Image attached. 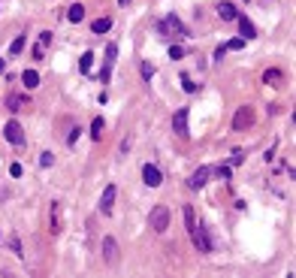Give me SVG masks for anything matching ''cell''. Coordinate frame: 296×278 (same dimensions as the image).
I'll list each match as a JSON object with an SVG mask.
<instances>
[{
  "mask_svg": "<svg viewBox=\"0 0 296 278\" xmlns=\"http://www.w3.org/2000/svg\"><path fill=\"white\" fill-rule=\"evenodd\" d=\"M242 46H245V40H230V43L224 46V48H227V51H239Z\"/></svg>",
  "mask_w": 296,
  "mask_h": 278,
  "instance_id": "4316f807",
  "label": "cell"
},
{
  "mask_svg": "<svg viewBox=\"0 0 296 278\" xmlns=\"http://www.w3.org/2000/svg\"><path fill=\"white\" fill-rule=\"evenodd\" d=\"M142 182H145L148 187H158V185L163 182V179H160V169L154 166V163H145V166H142Z\"/></svg>",
  "mask_w": 296,
  "mask_h": 278,
  "instance_id": "30bf717a",
  "label": "cell"
},
{
  "mask_svg": "<svg viewBox=\"0 0 296 278\" xmlns=\"http://www.w3.org/2000/svg\"><path fill=\"white\" fill-rule=\"evenodd\" d=\"M172 130H176L179 136H187V109H179L176 115H172Z\"/></svg>",
  "mask_w": 296,
  "mask_h": 278,
  "instance_id": "8fae6325",
  "label": "cell"
},
{
  "mask_svg": "<svg viewBox=\"0 0 296 278\" xmlns=\"http://www.w3.org/2000/svg\"><path fill=\"white\" fill-rule=\"evenodd\" d=\"M118 3H121V6H127V3H130V0H118Z\"/></svg>",
  "mask_w": 296,
  "mask_h": 278,
  "instance_id": "e575fe53",
  "label": "cell"
},
{
  "mask_svg": "<svg viewBox=\"0 0 296 278\" xmlns=\"http://www.w3.org/2000/svg\"><path fill=\"white\" fill-rule=\"evenodd\" d=\"M190 239H194V245H197L200 254H208V251H212V239H208V230L203 227L200 221L194 224V227H190Z\"/></svg>",
  "mask_w": 296,
  "mask_h": 278,
  "instance_id": "7a4b0ae2",
  "label": "cell"
},
{
  "mask_svg": "<svg viewBox=\"0 0 296 278\" xmlns=\"http://www.w3.org/2000/svg\"><path fill=\"white\" fill-rule=\"evenodd\" d=\"M6 106H9L12 112H22V106H24V97H19V94H9V97H6Z\"/></svg>",
  "mask_w": 296,
  "mask_h": 278,
  "instance_id": "d6986e66",
  "label": "cell"
},
{
  "mask_svg": "<svg viewBox=\"0 0 296 278\" xmlns=\"http://www.w3.org/2000/svg\"><path fill=\"white\" fill-rule=\"evenodd\" d=\"M100 130H103V118H94V124H91V136L100 139Z\"/></svg>",
  "mask_w": 296,
  "mask_h": 278,
  "instance_id": "d4e9b609",
  "label": "cell"
},
{
  "mask_svg": "<svg viewBox=\"0 0 296 278\" xmlns=\"http://www.w3.org/2000/svg\"><path fill=\"white\" fill-rule=\"evenodd\" d=\"M22 172H24V169H22V163H12V166H9V176H12V179H19Z\"/></svg>",
  "mask_w": 296,
  "mask_h": 278,
  "instance_id": "f546056e",
  "label": "cell"
},
{
  "mask_svg": "<svg viewBox=\"0 0 296 278\" xmlns=\"http://www.w3.org/2000/svg\"><path fill=\"white\" fill-rule=\"evenodd\" d=\"M43 55H46V46H37V48H33V58H37V61H43Z\"/></svg>",
  "mask_w": 296,
  "mask_h": 278,
  "instance_id": "d6a6232c",
  "label": "cell"
},
{
  "mask_svg": "<svg viewBox=\"0 0 296 278\" xmlns=\"http://www.w3.org/2000/svg\"><path fill=\"white\" fill-rule=\"evenodd\" d=\"M67 19L73 22V24H79V22L85 19V6H82V3H73V6L67 9Z\"/></svg>",
  "mask_w": 296,
  "mask_h": 278,
  "instance_id": "9a60e30c",
  "label": "cell"
},
{
  "mask_svg": "<svg viewBox=\"0 0 296 278\" xmlns=\"http://www.w3.org/2000/svg\"><path fill=\"white\" fill-rule=\"evenodd\" d=\"M218 12H221V19H224V22H236V19H239L236 6H233V3H227V0H224V3H218Z\"/></svg>",
  "mask_w": 296,
  "mask_h": 278,
  "instance_id": "4fadbf2b",
  "label": "cell"
},
{
  "mask_svg": "<svg viewBox=\"0 0 296 278\" xmlns=\"http://www.w3.org/2000/svg\"><path fill=\"white\" fill-rule=\"evenodd\" d=\"M169 58H176V61L184 58V48H182V46H169Z\"/></svg>",
  "mask_w": 296,
  "mask_h": 278,
  "instance_id": "484cf974",
  "label": "cell"
},
{
  "mask_svg": "<svg viewBox=\"0 0 296 278\" xmlns=\"http://www.w3.org/2000/svg\"><path fill=\"white\" fill-rule=\"evenodd\" d=\"M182 88H184L187 94H194V91H197V85L190 82V76H182Z\"/></svg>",
  "mask_w": 296,
  "mask_h": 278,
  "instance_id": "cb8c5ba5",
  "label": "cell"
},
{
  "mask_svg": "<svg viewBox=\"0 0 296 278\" xmlns=\"http://www.w3.org/2000/svg\"><path fill=\"white\" fill-rule=\"evenodd\" d=\"M184 221H187V230L197 224V215H194V206H184Z\"/></svg>",
  "mask_w": 296,
  "mask_h": 278,
  "instance_id": "44dd1931",
  "label": "cell"
},
{
  "mask_svg": "<svg viewBox=\"0 0 296 278\" xmlns=\"http://www.w3.org/2000/svg\"><path fill=\"white\" fill-rule=\"evenodd\" d=\"M236 22H239V30H242V40H254L257 37V30H254V24H251L248 15H242V19H236Z\"/></svg>",
  "mask_w": 296,
  "mask_h": 278,
  "instance_id": "7c38bea8",
  "label": "cell"
},
{
  "mask_svg": "<svg viewBox=\"0 0 296 278\" xmlns=\"http://www.w3.org/2000/svg\"><path fill=\"white\" fill-rule=\"evenodd\" d=\"M109 27H112V19H97V22L91 24V30H94V33H106Z\"/></svg>",
  "mask_w": 296,
  "mask_h": 278,
  "instance_id": "ffe728a7",
  "label": "cell"
},
{
  "mask_svg": "<svg viewBox=\"0 0 296 278\" xmlns=\"http://www.w3.org/2000/svg\"><path fill=\"white\" fill-rule=\"evenodd\" d=\"M242 161H245V151H233V158H230V163H233V166H239Z\"/></svg>",
  "mask_w": 296,
  "mask_h": 278,
  "instance_id": "83f0119b",
  "label": "cell"
},
{
  "mask_svg": "<svg viewBox=\"0 0 296 278\" xmlns=\"http://www.w3.org/2000/svg\"><path fill=\"white\" fill-rule=\"evenodd\" d=\"M115 58H118V46H115V43H109V46H106V64H103L100 82H109V76H112V67H115Z\"/></svg>",
  "mask_w": 296,
  "mask_h": 278,
  "instance_id": "8992f818",
  "label": "cell"
},
{
  "mask_svg": "<svg viewBox=\"0 0 296 278\" xmlns=\"http://www.w3.org/2000/svg\"><path fill=\"white\" fill-rule=\"evenodd\" d=\"M281 79H284L281 70H266V73H263V82L272 85V88H278V85H281Z\"/></svg>",
  "mask_w": 296,
  "mask_h": 278,
  "instance_id": "5bb4252c",
  "label": "cell"
},
{
  "mask_svg": "<svg viewBox=\"0 0 296 278\" xmlns=\"http://www.w3.org/2000/svg\"><path fill=\"white\" fill-rule=\"evenodd\" d=\"M160 30H163V33H166V30H176V33H179V37H190V30H187V27L182 24V19H179V15H176V12H169V15H166V19H163V24H160Z\"/></svg>",
  "mask_w": 296,
  "mask_h": 278,
  "instance_id": "5b68a950",
  "label": "cell"
},
{
  "mask_svg": "<svg viewBox=\"0 0 296 278\" xmlns=\"http://www.w3.org/2000/svg\"><path fill=\"white\" fill-rule=\"evenodd\" d=\"M22 48H24V37H15V40H12V46H9V51H12V55H19Z\"/></svg>",
  "mask_w": 296,
  "mask_h": 278,
  "instance_id": "7402d4cb",
  "label": "cell"
},
{
  "mask_svg": "<svg viewBox=\"0 0 296 278\" xmlns=\"http://www.w3.org/2000/svg\"><path fill=\"white\" fill-rule=\"evenodd\" d=\"M254 124V106H242L233 115V130H248Z\"/></svg>",
  "mask_w": 296,
  "mask_h": 278,
  "instance_id": "3957f363",
  "label": "cell"
},
{
  "mask_svg": "<svg viewBox=\"0 0 296 278\" xmlns=\"http://www.w3.org/2000/svg\"><path fill=\"white\" fill-rule=\"evenodd\" d=\"M3 70H6V61H0V73H3Z\"/></svg>",
  "mask_w": 296,
  "mask_h": 278,
  "instance_id": "836d02e7",
  "label": "cell"
},
{
  "mask_svg": "<svg viewBox=\"0 0 296 278\" xmlns=\"http://www.w3.org/2000/svg\"><path fill=\"white\" fill-rule=\"evenodd\" d=\"M148 224H151V230H154V233H166V230H169V224H172V212H169V206H154V208H151V215H148Z\"/></svg>",
  "mask_w": 296,
  "mask_h": 278,
  "instance_id": "6da1fadb",
  "label": "cell"
},
{
  "mask_svg": "<svg viewBox=\"0 0 296 278\" xmlns=\"http://www.w3.org/2000/svg\"><path fill=\"white\" fill-rule=\"evenodd\" d=\"M139 70H142V76H145V79H151V76H154V67H151L148 61H145L142 67H139Z\"/></svg>",
  "mask_w": 296,
  "mask_h": 278,
  "instance_id": "f1b7e54d",
  "label": "cell"
},
{
  "mask_svg": "<svg viewBox=\"0 0 296 278\" xmlns=\"http://www.w3.org/2000/svg\"><path fill=\"white\" fill-rule=\"evenodd\" d=\"M51 163H55V154H51V151H43V154H40V166H51Z\"/></svg>",
  "mask_w": 296,
  "mask_h": 278,
  "instance_id": "603a6c76",
  "label": "cell"
},
{
  "mask_svg": "<svg viewBox=\"0 0 296 278\" xmlns=\"http://www.w3.org/2000/svg\"><path fill=\"white\" fill-rule=\"evenodd\" d=\"M91 67H94V51H85L82 61H79V70L82 73H91Z\"/></svg>",
  "mask_w": 296,
  "mask_h": 278,
  "instance_id": "ac0fdd59",
  "label": "cell"
},
{
  "mask_svg": "<svg viewBox=\"0 0 296 278\" xmlns=\"http://www.w3.org/2000/svg\"><path fill=\"white\" fill-rule=\"evenodd\" d=\"M212 172H215L212 166H200V169L194 172V176L187 179V185L194 187V190H200V187H205V182H208V179H212Z\"/></svg>",
  "mask_w": 296,
  "mask_h": 278,
  "instance_id": "ba28073f",
  "label": "cell"
},
{
  "mask_svg": "<svg viewBox=\"0 0 296 278\" xmlns=\"http://www.w3.org/2000/svg\"><path fill=\"white\" fill-rule=\"evenodd\" d=\"M48 43H51V33L43 30V33H40V46H48Z\"/></svg>",
  "mask_w": 296,
  "mask_h": 278,
  "instance_id": "1f68e13d",
  "label": "cell"
},
{
  "mask_svg": "<svg viewBox=\"0 0 296 278\" xmlns=\"http://www.w3.org/2000/svg\"><path fill=\"white\" fill-rule=\"evenodd\" d=\"M115 194H118V187H115V185H106V190H103V197H100V212H103V215H112V208H115Z\"/></svg>",
  "mask_w": 296,
  "mask_h": 278,
  "instance_id": "52a82bcc",
  "label": "cell"
},
{
  "mask_svg": "<svg viewBox=\"0 0 296 278\" xmlns=\"http://www.w3.org/2000/svg\"><path fill=\"white\" fill-rule=\"evenodd\" d=\"M103 260H106L109 266H115V263H118V242H115L112 236L103 239Z\"/></svg>",
  "mask_w": 296,
  "mask_h": 278,
  "instance_id": "9c48e42d",
  "label": "cell"
},
{
  "mask_svg": "<svg viewBox=\"0 0 296 278\" xmlns=\"http://www.w3.org/2000/svg\"><path fill=\"white\" fill-rule=\"evenodd\" d=\"M51 233H61V203H51Z\"/></svg>",
  "mask_w": 296,
  "mask_h": 278,
  "instance_id": "2e32d148",
  "label": "cell"
},
{
  "mask_svg": "<svg viewBox=\"0 0 296 278\" xmlns=\"http://www.w3.org/2000/svg\"><path fill=\"white\" fill-rule=\"evenodd\" d=\"M22 82H24V88H37V85H40V73H37V70H24Z\"/></svg>",
  "mask_w": 296,
  "mask_h": 278,
  "instance_id": "e0dca14e",
  "label": "cell"
},
{
  "mask_svg": "<svg viewBox=\"0 0 296 278\" xmlns=\"http://www.w3.org/2000/svg\"><path fill=\"white\" fill-rule=\"evenodd\" d=\"M79 133H82V130H79V127H73V130H69V136H67V142H69V145H73V142H76V139H79Z\"/></svg>",
  "mask_w": 296,
  "mask_h": 278,
  "instance_id": "4dcf8cb0",
  "label": "cell"
},
{
  "mask_svg": "<svg viewBox=\"0 0 296 278\" xmlns=\"http://www.w3.org/2000/svg\"><path fill=\"white\" fill-rule=\"evenodd\" d=\"M3 136H6V142H9V145H24V130H22L19 121H6Z\"/></svg>",
  "mask_w": 296,
  "mask_h": 278,
  "instance_id": "277c9868",
  "label": "cell"
}]
</instances>
